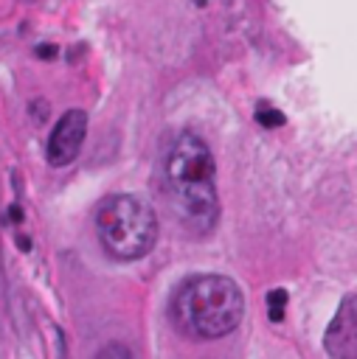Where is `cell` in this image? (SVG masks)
<instances>
[{"label":"cell","instance_id":"cell-4","mask_svg":"<svg viewBox=\"0 0 357 359\" xmlns=\"http://www.w3.org/2000/svg\"><path fill=\"white\" fill-rule=\"evenodd\" d=\"M87 135V115L82 110H71L56 121V127L48 135V163L51 166H68L82 152V143Z\"/></svg>","mask_w":357,"mask_h":359},{"label":"cell","instance_id":"cell-1","mask_svg":"<svg viewBox=\"0 0 357 359\" xmlns=\"http://www.w3.org/2000/svg\"><path fill=\"white\" fill-rule=\"evenodd\" d=\"M158 186L169 216L183 233L203 238L214 230L220 216L214 158L200 135L181 132L166 143L158 166Z\"/></svg>","mask_w":357,"mask_h":359},{"label":"cell","instance_id":"cell-2","mask_svg":"<svg viewBox=\"0 0 357 359\" xmlns=\"http://www.w3.org/2000/svg\"><path fill=\"white\" fill-rule=\"evenodd\" d=\"M245 314V297L225 275L189 278L172 297V317L183 334L217 340L231 334Z\"/></svg>","mask_w":357,"mask_h":359},{"label":"cell","instance_id":"cell-5","mask_svg":"<svg viewBox=\"0 0 357 359\" xmlns=\"http://www.w3.org/2000/svg\"><path fill=\"white\" fill-rule=\"evenodd\" d=\"M326 351L338 359L357 356V295L346 297L335 320L326 328Z\"/></svg>","mask_w":357,"mask_h":359},{"label":"cell","instance_id":"cell-8","mask_svg":"<svg viewBox=\"0 0 357 359\" xmlns=\"http://www.w3.org/2000/svg\"><path fill=\"white\" fill-rule=\"evenodd\" d=\"M102 356H130V351H122V348H107Z\"/></svg>","mask_w":357,"mask_h":359},{"label":"cell","instance_id":"cell-6","mask_svg":"<svg viewBox=\"0 0 357 359\" xmlns=\"http://www.w3.org/2000/svg\"><path fill=\"white\" fill-rule=\"evenodd\" d=\"M284 304H287V295H284L281 289H273L270 295H267V309H270V317H273V320H281Z\"/></svg>","mask_w":357,"mask_h":359},{"label":"cell","instance_id":"cell-7","mask_svg":"<svg viewBox=\"0 0 357 359\" xmlns=\"http://www.w3.org/2000/svg\"><path fill=\"white\" fill-rule=\"evenodd\" d=\"M259 121H262V124H281L284 118H281L276 110H262V112H259Z\"/></svg>","mask_w":357,"mask_h":359},{"label":"cell","instance_id":"cell-3","mask_svg":"<svg viewBox=\"0 0 357 359\" xmlns=\"http://www.w3.org/2000/svg\"><path fill=\"white\" fill-rule=\"evenodd\" d=\"M96 236L113 258L135 261L155 247L158 216L141 197L113 194L96 211Z\"/></svg>","mask_w":357,"mask_h":359}]
</instances>
